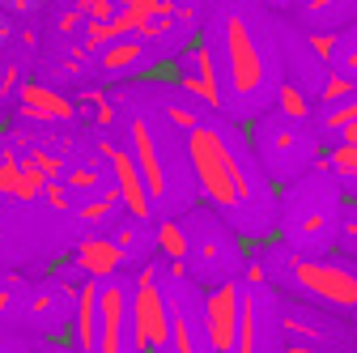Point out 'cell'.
<instances>
[{
	"label": "cell",
	"instance_id": "6da1fadb",
	"mask_svg": "<svg viewBox=\"0 0 357 353\" xmlns=\"http://www.w3.org/2000/svg\"><path fill=\"white\" fill-rule=\"evenodd\" d=\"M170 340V298L158 285V269L137 273L132 285V349L137 353H166Z\"/></svg>",
	"mask_w": 357,
	"mask_h": 353
},
{
	"label": "cell",
	"instance_id": "7a4b0ae2",
	"mask_svg": "<svg viewBox=\"0 0 357 353\" xmlns=\"http://www.w3.org/2000/svg\"><path fill=\"white\" fill-rule=\"evenodd\" d=\"M289 273H294V285L306 298H315L319 306H332L336 315H353L357 311V269H349V264L294 260Z\"/></svg>",
	"mask_w": 357,
	"mask_h": 353
},
{
	"label": "cell",
	"instance_id": "3957f363",
	"mask_svg": "<svg viewBox=\"0 0 357 353\" xmlns=\"http://www.w3.org/2000/svg\"><path fill=\"white\" fill-rule=\"evenodd\" d=\"M98 353H137L132 349V290L119 281L98 285Z\"/></svg>",
	"mask_w": 357,
	"mask_h": 353
},
{
	"label": "cell",
	"instance_id": "277c9868",
	"mask_svg": "<svg viewBox=\"0 0 357 353\" xmlns=\"http://www.w3.org/2000/svg\"><path fill=\"white\" fill-rule=\"evenodd\" d=\"M238 306H243V285L238 281H217L204 294V336H208L213 353H230L234 349Z\"/></svg>",
	"mask_w": 357,
	"mask_h": 353
},
{
	"label": "cell",
	"instance_id": "5b68a950",
	"mask_svg": "<svg viewBox=\"0 0 357 353\" xmlns=\"http://www.w3.org/2000/svg\"><path fill=\"white\" fill-rule=\"evenodd\" d=\"M192 158L200 166V183L213 196V204L217 209L234 204V166L226 158V145H221L213 132H196V137H192Z\"/></svg>",
	"mask_w": 357,
	"mask_h": 353
},
{
	"label": "cell",
	"instance_id": "8992f818",
	"mask_svg": "<svg viewBox=\"0 0 357 353\" xmlns=\"http://www.w3.org/2000/svg\"><path fill=\"white\" fill-rule=\"evenodd\" d=\"M107 158L115 166V188H119V196H123V204L132 213V222H145V217H149V188L141 179L137 158H128L123 149H107Z\"/></svg>",
	"mask_w": 357,
	"mask_h": 353
},
{
	"label": "cell",
	"instance_id": "52a82bcc",
	"mask_svg": "<svg viewBox=\"0 0 357 353\" xmlns=\"http://www.w3.org/2000/svg\"><path fill=\"white\" fill-rule=\"evenodd\" d=\"M73 260H77V273H89V281H111L123 264V251L115 239H81Z\"/></svg>",
	"mask_w": 357,
	"mask_h": 353
},
{
	"label": "cell",
	"instance_id": "ba28073f",
	"mask_svg": "<svg viewBox=\"0 0 357 353\" xmlns=\"http://www.w3.org/2000/svg\"><path fill=\"white\" fill-rule=\"evenodd\" d=\"M73 340L77 353H98V285L85 281L73 298Z\"/></svg>",
	"mask_w": 357,
	"mask_h": 353
},
{
	"label": "cell",
	"instance_id": "9c48e42d",
	"mask_svg": "<svg viewBox=\"0 0 357 353\" xmlns=\"http://www.w3.org/2000/svg\"><path fill=\"white\" fill-rule=\"evenodd\" d=\"M38 192H43V174H38L30 162L0 158V196H22V200H34Z\"/></svg>",
	"mask_w": 357,
	"mask_h": 353
},
{
	"label": "cell",
	"instance_id": "30bf717a",
	"mask_svg": "<svg viewBox=\"0 0 357 353\" xmlns=\"http://www.w3.org/2000/svg\"><path fill=\"white\" fill-rule=\"evenodd\" d=\"M132 137H137V166H141V179L149 188V200H162L166 196V174H162V162H158V149H153L149 128L137 123V128H132Z\"/></svg>",
	"mask_w": 357,
	"mask_h": 353
},
{
	"label": "cell",
	"instance_id": "8fae6325",
	"mask_svg": "<svg viewBox=\"0 0 357 353\" xmlns=\"http://www.w3.org/2000/svg\"><path fill=\"white\" fill-rule=\"evenodd\" d=\"M230 353H259V311H255V294H243L238 306V332Z\"/></svg>",
	"mask_w": 357,
	"mask_h": 353
},
{
	"label": "cell",
	"instance_id": "7c38bea8",
	"mask_svg": "<svg viewBox=\"0 0 357 353\" xmlns=\"http://www.w3.org/2000/svg\"><path fill=\"white\" fill-rule=\"evenodd\" d=\"M22 107L26 111H34V115H73V107L60 98V94H52V90H43V85H22Z\"/></svg>",
	"mask_w": 357,
	"mask_h": 353
},
{
	"label": "cell",
	"instance_id": "4fadbf2b",
	"mask_svg": "<svg viewBox=\"0 0 357 353\" xmlns=\"http://www.w3.org/2000/svg\"><path fill=\"white\" fill-rule=\"evenodd\" d=\"M153 243H158V251L170 255V260H188V255H192V239H188V230L178 226V222H162Z\"/></svg>",
	"mask_w": 357,
	"mask_h": 353
},
{
	"label": "cell",
	"instance_id": "5bb4252c",
	"mask_svg": "<svg viewBox=\"0 0 357 353\" xmlns=\"http://www.w3.org/2000/svg\"><path fill=\"white\" fill-rule=\"evenodd\" d=\"M30 166L43 174V179H56V174L64 170V162H60V158H52V153H30Z\"/></svg>",
	"mask_w": 357,
	"mask_h": 353
},
{
	"label": "cell",
	"instance_id": "9a60e30c",
	"mask_svg": "<svg viewBox=\"0 0 357 353\" xmlns=\"http://www.w3.org/2000/svg\"><path fill=\"white\" fill-rule=\"evenodd\" d=\"M102 64H107V73H128V64H137V52H132V47H115Z\"/></svg>",
	"mask_w": 357,
	"mask_h": 353
},
{
	"label": "cell",
	"instance_id": "2e32d148",
	"mask_svg": "<svg viewBox=\"0 0 357 353\" xmlns=\"http://www.w3.org/2000/svg\"><path fill=\"white\" fill-rule=\"evenodd\" d=\"M68 188H77V192H94L98 188V170L89 166V170H73L68 174Z\"/></svg>",
	"mask_w": 357,
	"mask_h": 353
},
{
	"label": "cell",
	"instance_id": "e0dca14e",
	"mask_svg": "<svg viewBox=\"0 0 357 353\" xmlns=\"http://www.w3.org/2000/svg\"><path fill=\"white\" fill-rule=\"evenodd\" d=\"M43 196H47V204L60 213V209H68V192L64 188H56V183H43Z\"/></svg>",
	"mask_w": 357,
	"mask_h": 353
},
{
	"label": "cell",
	"instance_id": "ac0fdd59",
	"mask_svg": "<svg viewBox=\"0 0 357 353\" xmlns=\"http://www.w3.org/2000/svg\"><path fill=\"white\" fill-rule=\"evenodd\" d=\"M81 13H89V17H107L111 5H107V0H81Z\"/></svg>",
	"mask_w": 357,
	"mask_h": 353
},
{
	"label": "cell",
	"instance_id": "d6986e66",
	"mask_svg": "<svg viewBox=\"0 0 357 353\" xmlns=\"http://www.w3.org/2000/svg\"><path fill=\"white\" fill-rule=\"evenodd\" d=\"M336 162H340V166H349V170H357V145H353V149H344V153H336Z\"/></svg>",
	"mask_w": 357,
	"mask_h": 353
},
{
	"label": "cell",
	"instance_id": "ffe728a7",
	"mask_svg": "<svg viewBox=\"0 0 357 353\" xmlns=\"http://www.w3.org/2000/svg\"><path fill=\"white\" fill-rule=\"evenodd\" d=\"M344 141H349V145H357V119H353V123L344 128Z\"/></svg>",
	"mask_w": 357,
	"mask_h": 353
},
{
	"label": "cell",
	"instance_id": "44dd1931",
	"mask_svg": "<svg viewBox=\"0 0 357 353\" xmlns=\"http://www.w3.org/2000/svg\"><path fill=\"white\" fill-rule=\"evenodd\" d=\"M285 353H324V349H310V345H289Z\"/></svg>",
	"mask_w": 357,
	"mask_h": 353
},
{
	"label": "cell",
	"instance_id": "7402d4cb",
	"mask_svg": "<svg viewBox=\"0 0 357 353\" xmlns=\"http://www.w3.org/2000/svg\"><path fill=\"white\" fill-rule=\"evenodd\" d=\"M56 353H60V349H56Z\"/></svg>",
	"mask_w": 357,
	"mask_h": 353
}]
</instances>
